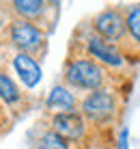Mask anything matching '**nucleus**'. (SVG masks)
<instances>
[{"label":"nucleus","mask_w":140,"mask_h":149,"mask_svg":"<svg viewBox=\"0 0 140 149\" xmlns=\"http://www.w3.org/2000/svg\"><path fill=\"white\" fill-rule=\"evenodd\" d=\"M125 26L129 30V35L140 43V7H134L132 11H129L127 19H125Z\"/></svg>","instance_id":"obj_12"},{"label":"nucleus","mask_w":140,"mask_h":149,"mask_svg":"<svg viewBox=\"0 0 140 149\" xmlns=\"http://www.w3.org/2000/svg\"><path fill=\"white\" fill-rule=\"evenodd\" d=\"M54 132L60 134L67 141H80L84 136V119L76 112H65V115H54L52 119Z\"/></svg>","instance_id":"obj_6"},{"label":"nucleus","mask_w":140,"mask_h":149,"mask_svg":"<svg viewBox=\"0 0 140 149\" xmlns=\"http://www.w3.org/2000/svg\"><path fill=\"white\" fill-rule=\"evenodd\" d=\"M86 48H89V54L93 58H97L103 65H110V67H121L123 65V56L116 50V45H112L110 41L101 39L99 35H97V37H91L89 43H86Z\"/></svg>","instance_id":"obj_5"},{"label":"nucleus","mask_w":140,"mask_h":149,"mask_svg":"<svg viewBox=\"0 0 140 149\" xmlns=\"http://www.w3.org/2000/svg\"><path fill=\"white\" fill-rule=\"evenodd\" d=\"M67 80L78 89H89V91H101L103 84V69L93 61L78 58L67 65Z\"/></svg>","instance_id":"obj_1"},{"label":"nucleus","mask_w":140,"mask_h":149,"mask_svg":"<svg viewBox=\"0 0 140 149\" xmlns=\"http://www.w3.org/2000/svg\"><path fill=\"white\" fill-rule=\"evenodd\" d=\"M119 149H127V130L121 132V138H119Z\"/></svg>","instance_id":"obj_13"},{"label":"nucleus","mask_w":140,"mask_h":149,"mask_svg":"<svg viewBox=\"0 0 140 149\" xmlns=\"http://www.w3.org/2000/svg\"><path fill=\"white\" fill-rule=\"evenodd\" d=\"M95 28H97V33H99L101 39L119 41L123 37V33H125L127 26H125V19L121 17V13L108 9V11H103L95 17Z\"/></svg>","instance_id":"obj_4"},{"label":"nucleus","mask_w":140,"mask_h":149,"mask_svg":"<svg viewBox=\"0 0 140 149\" xmlns=\"http://www.w3.org/2000/svg\"><path fill=\"white\" fill-rule=\"evenodd\" d=\"M13 67H15V71H17L19 80H22L28 89H35V86L41 82V67H39V63L30 54L17 52L15 58H13Z\"/></svg>","instance_id":"obj_7"},{"label":"nucleus","mask_w":140,"mask_h":149,"mask_svg":"<svg viewBox=\"0 0 140 149\" xmlns=\"http://www.w3.org/2000/svg\"><path fill=\"white\" fill-rule=\"evenodd\" d=\"M0 100H4L7 104H15L19 100V89L15 86V82L9 78L7 74L0 71Z\"/></svg>","instance_id":"obj_9"},{"label":"nucleus","mask_w":140,"mask_h":149,"mask_svg":"<svg viewBox=\"0 0 140 149\" xmlns=\"http://www.w3.org/2000/svg\"><path fill=\"white\" fill-rule=\"evenodd\" d=\"M41 39H43L41 30L35 24H30L28 19H17L11 24V41L22 52L28 54V50H37L41 45Z\"/></svg>","instance_id":"obj_3"},{"label":"nucleus","mask_w":140,"mask_h":149,"mask_svg":"<svg viewBox=\"0 0 140 149\" xmlns=\"http://www.w3.org/2000/svg\"><path fill=\"white\" fill-rule=\"evenodd\" d=\"M82 112H84L86 119H91L95 123L108 121L114 115V97L108 91H93L82 102Z\"/></svg>","instance_id":"obj_2"},{"label":"nucleus","mask_w":140,"mask_h":149,"mask_svg":"<svg viewBox=\"0 0 140 149\" xmlns=\"http://www.w3.org/2000/svg\"><path fill=\"white\" fill-rule=\"evenodd\" d=\"M45 4L41 2V0H15L13 2V9L17 11L22 17H35V15H39L43 11Z\"/></svg>","instance_id":"obj_10"},{"label":"nucleus","mask_w":140,"mask_h":149,"mask_svg":"<svg viewBox=\"0 0 140 149\" xmlns=\"http://www.w3.org/2000/svg\"><path fill=\"white\" fill-rule=\"evenodd\" d=\"M39 149H69V143L67 138H63L60 134H56L54 130L52 132H45L43 136L39 138Z\"/></svg>","instance_id":"obj_11"},{"label":"nucleus","mask_w":140,"mask_h":149,"mask_svg":"<svg viewBox=\"0 0 140 149\" xmlns=\"http://www.w3.org/2000/svg\"><path fill=\"white\" fill-rule=\"evenodd\" d=\"M76 106V97L71 91H67L65 86H54L48 95V108L54 110L56 115H65V112H71Z\"/></svg>","instance_id":"obj_8"}]
</instances>
